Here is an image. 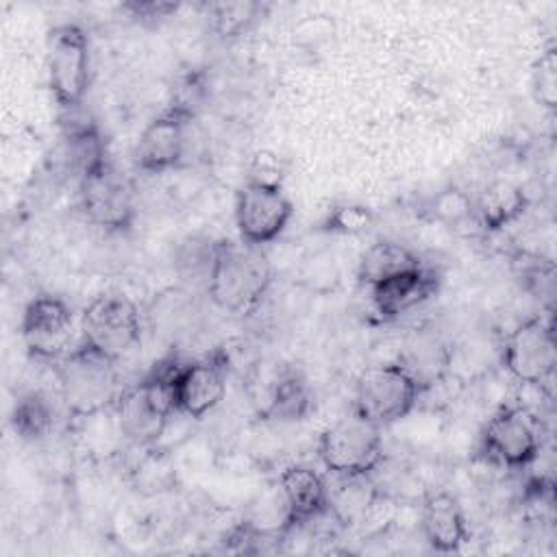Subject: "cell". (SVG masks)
<instances>
[{"label": "cell", "instance_id": "obj_16", "mask_svg": "<svg viewBox=\"0 0 557 557\" xmlns=\"http://www.w3.org/2000/svg\"><path fill=\"white\" fill-rule=\"evenodd\" d=\"M420 529L426 546L442 555L459 553L470 540L463 507L450 492H431L422 500Z\"/></svg>", "mask_w": 557, "mask_h": 557}, {"label": "cell", "instance_id": "obj_14", "mask_svg": "<svg viewBox=\"0 0 557 557\" xmlns=\"http://www.w3.org/2000/svg\"><path fill=\"white\" fill-rule=\"evenodd\" d=\"M278 500L283 505L281 537H285L329 513L326 479L309 466H287L278 474Z\"/></svg>", "mask_w": 557, "mask_h": 557}, {"label": "cell", "instance_id": "obj_22", "mask_svg": "<svg viewBox=\"0 0 557 557\" xmlns=\"http://www.w3.org/2000/svg\"><path fill=\"white\" fill-rule=\"evenodd\" d=\"M11 431L24 442L44 440L54 424V407L48 396L39 389H30L22 394L9 413Z\"/></svg>", "mask_w": 557, "mask_h": 557}, {"label": "cell", "instance_id": "obj_10", "mask_svg": "<svg viewBox=\"0 0 557 557\" xmlns=\"http://www.w3.org/2000/svg\"><path fill=\"white\" fill-rule=\"evenodd\" d=\"M74 313L65 298L57 294H37L24 307L20 335L33 359L57 361L72 346Z\"/></svg>", "mask_w": 557, "mask_h": 557}, {"label": "cell", "instance_id": "obj_3", "mask_svg": "<svg viewBox=\"0 0 557 557\" xmlns=\"http://www.w3.org/2000/svg\"><path fill=\"white\" fill-rule=\"evenodd\" d=\"M424 385L416 370L403 361L370 366L355 381L350 411L381 429L389 426L418 407Z\"/></svg>", "mask_w": 557, "mask_h": 557}, {"label": "cell", "instance_id": "obj_27", "mask_svg": "<svg viewBox=\"0 0 557 557\" xmlns=\"http://www.w3.org/2000/svg\"><path fill=\"white\" fill-rule=\"evenodd\" d=\"M285 161L281 154L272 150H259L252 154L246 183H257V185H270V187H283L285 178Z\"/></svg>", "mask_w": 557, "mask_h": 557}, {"label": "cell", "instance_id": "obj_4", "mask_svg": "<svg viewBox=\"0 0 557 557\" xmlns=\"http://www.w3.org/2000/svg\"><path fill=\"white\" fill-rule=\"evenodd\" d=\"M315 450L329 474H372L385 457L381 426L352 411L318 435Z\"/></svg>", "mask_w": 557, "mask_h": 557}, {"label": "cell", "instance_id": "obj_21", "mask_svg": "<svg viewBox=\"0 0 557 557\" xmlns=\"http://www.w3.org/2000/svg\"><path fill=\"white\" fill-rule=\"evenodd\" d=\"M424 263L411 248H407L400 242L394 239H379L359 259L357 265V278L368 289L403 270L416 268Z\"/></svg>", "mask_w": 557, "mask_h": 557}, {"label": "cell", "instance_id": "obj_6", "mask_svg": "<svg viewBox=\"0 0 557 557\" xmlns=\"http://www.w3.org/2000/svg\"><path fill=\"white\" fill-rule=\"evenodd\" d=\"M78 196L87 220L109 233H124L135 222V191L131 181L109 157L78 174Z\"/></svg>", "mask_w": 557, "mask_h": 557}, {"label": "cell", "instance_id": "obj_19", "mask_svg": "<svg viewBox=\"0 0 557 557\" xmlns=\"http://www.w3.org/2000/svg\"><path fill=\"white\" fill-rule=\"evenodd\" d=\"M313 409V392L296 368H283L272 381L259 416L268 422H298Z\"/></svg>", "mask_w": 557, "mask_h": 557}, {"label": "cell", "instance_id": "obj_2", "mask_svg": "<svg viewBox=\"0 0 557 557\" xmlns=\"http://www.w3.org/2000/svg\"><path fill=\"white\" fill-rule=\"evenodd\" d=\"M59 396L76 420L115 405L120 389L117 359L81 339L54 361Z\"/></svg>", "mask_w": 557, "mask_h": 557}, {"label": "cell", "instance_id": "obj_17", "mask_svg": "<svg viewBox=\"0 0 557 557\" xmlns=\"http://www.w3.org/2000/svg\"><path fill=\"white\" fill-rule=\"evenodd\" d=\"M329 485V518L339 527H352L366 520V516L381 500V492L372 481V474H331Z\"/></svg>", "mask_w": 557, "mask_h": 557}, {"label": "cell", "instance_id": "obj_25", "mask_svg": "<svg viewBox=\"0 0 557 557\" xmlns=\"http://www.w3.org/2000/svg\"><path fill=\"white\" fill-rule=\"evenodd\" d=\"M374 222V213L366 205L344 202L329 209L326 218L322 220V231L333 235H359L368 231Z\"/></svg>", "mask_w": 557, "mask_h": 557}, {"label": "cell", "instance_id": "obj_24", "mask_svg": "<svg viewBox=\"0 0 557 557\" xmlns=\"http://www.w3.org/2000/svg\"><path fill=\"white\" fill-rule=\"evenodd\" d=\"M531 91L540 107L546 111L557 109V50L548 46L531 65Z\"/></svg>", "mask_w": 557, "mask_h": 557}, {"label": "cell", "instance_id": "obj_5", "mask_svg": "<svg viewBox=\"0 0 557 557\" xmlns=\"http://www.w3.org/2000/svg\"><path fill=\"white\" fill-rule=\"evenodd\" d=\"M48 87L63 113L78 111L89 89L91 50L83 26L59 24L48 37Z\"/></svg>", "mask_w": 557, "mask_h": 557}, {"label": "cell", "instance_id": "obj_20", "mask_svg": "<svg viewBox=\"0 0 557 557\" xmlns=\"http://www.w3.org/2000/svg\"><path fill=\"white\" fill-rule=\"evenodd\" d=\"M527 209L529 198L520 185L494 181L474 200V222L487 233H498L520 220Z\"/></svg>", "mask_w": 557, "mask_h": 557}, {"label": "cell", "instance_id": "obj_18", "mask_svg": "<svg viewBox=\"0 0 557 557\" xmlns=\"http://www.w3.org/2000/svg\"><path fill=\"white\" fill-rule=\"evenodd\" d=\"M113 411H115V418H117L124 440H128L135 446H141V448L157 446L170 424L168 418L159 416L148 405V400L144 398V394L139 392L137 385L122 389V394L117 396V400L113 405Z\"/></svg>", "mask_w": 557, "mask_h": 557}, {"label": "cell", "instance_id": "obj_13", "mask_svg": "<svg viewBox=\"0 0 557 557\" xmlns=\"http://www.w3.org/2000/svg\"><path fill=\"white\" fill-rule=\"evenodd\" d=\"M228 368L231 359L222 346L198 359L185 361L176 383L178 413L191 420H200L211 409H215L226 394Z\"/></svg>", "mask_w": 557, "mask_h": 557}, {"label": "cell", "instance_id": "obj_9", "mask_svg": "<svg viewBox=\"0 0 557 557\" xmlns=\"http://www.w3.org/2000/svg\"><path fill=\"white\" fill-rule=\"evenodd\" d=\"M500 361L518 383H548L557 363L553 322L542 315L522 320L505 337Z\"/></svg>", "mask_w": 557, "mask_h": 557}, {"label": "cell", "instance_id": "obj_26", "mask_svg": "<svg viewBox=\"0 0 557 557\" xmlns=\"http://www.w3.org/2000/svg\"><path fill=\"white\" fill-rule=\"evenodd\" d=\"M433 215L448 226H459L474 220V200L459 187H446L433 198Z\"/></svg>", "mask_w": 557, "mask_h": 557}, {"label": "cell", "instance_id": "obj_1", "mask_svg": "<svg viewBox=\"0 0 557 557\" xmlns=\"http://www.w3.org/2000/svg\"><path fill=\"white\" fill-rule=\"evenodd\" d=\"M272 263L259 246L218 239L207 255V292L213 305L233 315H250L272 285Z\"/></svg>", "mask_w": 557, "mask_h": 557}, {"label": "cell", "instance_id": "obj_7", "mask_svg": "<svg viewBox=\"0 0 557 557\" xmlns=\"http://www.w3.org/2000/svg\"><path fill=\"white\" fill-rule=\"evenodd\" d=\"M83 339L117 361L141 344L137 305L120 292L98 294L81 315Z\"/></svg>", "mask_w": 557, "mask_h": 557}, {"label": "cell", "instance_id": "obj_15", "mask_svg": "<svg viewBox=\"0 0 557 557\" xmlns=\"http://www.w3.org/2000/svg\"><path fill=\"white\" fill-rule=\"evenodd\" d=\"M440 272L426 263H420L372 285L370 300L383 320H396L431 300L440 292Z\"/></svg>", "mask_w": 557, "mask_h": 557}, {"label": "cell", "instance_id": "obj_8", "mask_svg": "<svg viewBox=\"0 0 557 557\" xmlns=\"http://www.w3.org/2000/svg\"><path fill=\"white\" fill-rule=\"evenodd\" d=\"M542 448L537 418L518 405H505L492 413L481 433L483 455L509 470L529 468Z\"/></svg>", "mask_w": 557, "mask_h": 557}, {"label": "cell", "instance_id": "obj_12", "mask_svg": "<svg viewBox=\"0 0 557 557\" xmlns=\"http://www.w3.org/2000/svg\"><path fill=\"white\" fill-rule=\"evenodd\" d=\"M194 111L172 102L148 122L135 146V165L146 174H161L181 165L187 150V128Z\"/></svg>", "mask_w": 557, "mask_h": 557}, {"label": "cell", "instance_id": "obj_23", "mask_svg": "<svg viewBox=\"0 0 557 557\" xmlns=\"http://www.w3.org/2000/svg\"><path fill=\"white\" fill-rule=\"evenodd\" d=\"M268 11L265 2L239 0V2H215L209 4L211 28L220 39H235L248 33Z\"/></svg>", "mask_w": 557, "mask_h": 557}, {"label": "cell", "instance_id": "obj_11", "mask_svg": "<svg viewBox=\"0 0 557 557\" xmlns=\"http://www.w3.org/2000/svg\"><path fill=\"white\" fill-rule=\"evenodd\" d=\"M292 215L294 202L283 187L244 183L235 196V224L244 244L261 248L274 242Z\"/></svg>", "mask_w": 557, "mask_h": 557}, {"label": "cell", "instance_id": "obj_28", "mask_svg": "<svg viewBox=\"0 0 557 557\" xmlns=\"http://www.w3.org/2000/svg\"><path fill=\"white\" fill-rule=\"evenodd\" d=\"M181 9V2H163V0H128L122 4V11L144 24V26H157L172 17Z\"/></svg>", "mask_w": 557, "mask_h": 557}]
</instances>
